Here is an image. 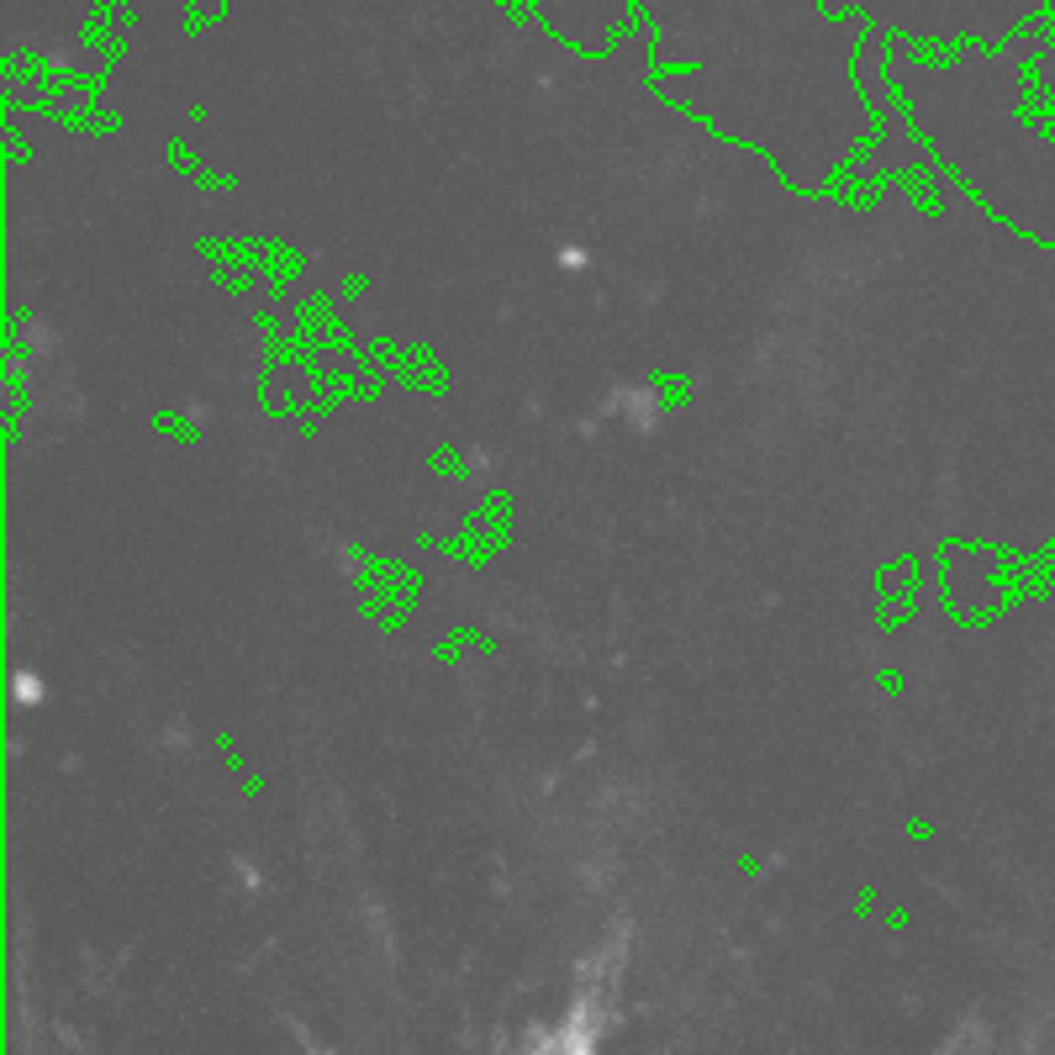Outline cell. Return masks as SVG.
<instances>
[{
  "mask_svg": "<svg viewBox=\"0 0 1055 1055\" xmlns=\"http://www.w3.org/2000/svg\"><path fill=\"white\" fill-rule=\"evenodd\" d=\"M560 264H565V269H580V264H586V254H580V248H560Z\"/></svg>",
  "mask_w": 1055,
  "mask_h": 1055,
  "instance_id": "2",
  "label": "cell"
},
{
  "mask_svg": "<svg viewBox=\"0 0 1055 1055\" xmlns=\"http://www.w3.org/2000/svg\"><path fill=\"white\" fill-rule=\"evenodd\" d=\"M216 6H222V0H195V11H201V17H216Z\"/></svg>",
  "mask_w": 1055,
  "mask_h": 1055,
  "instance_id": "3",
  "label": "cell"
},
{
  "mask_svg": "<svg viewBox=\"0 0 1055 1055\" xmlns=\"http://www.w3.org/2000/svg\"><path fill=\"white\" fill-rule=\"evenodd\" d=\"M11 696H17V707H38L43 702V681L32 671H17L11 675Z\"/></svg>",
  "mask_w": 1055,
  "mask_h": 1055,
  "instance_id": "1",
  "label": "cell"
}]
</instances>
